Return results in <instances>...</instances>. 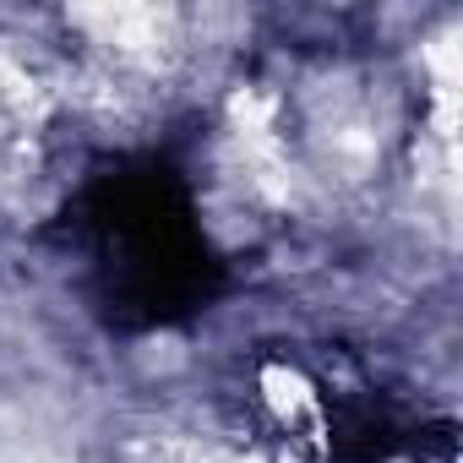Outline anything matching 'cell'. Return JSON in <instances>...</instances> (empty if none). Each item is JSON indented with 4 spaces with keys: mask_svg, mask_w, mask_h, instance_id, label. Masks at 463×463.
Here are the masks:
<instances>
[{
    "mask_svg": "<svg viewBox=\"0 0 463 463\" xmlns=\"http://www.w3.org/2000/svg\"><path fill=\"white\" fill-rule=\"evenodd\" d=\"M88 213L104 246L109 306L120 322H175L213 295L218 268L191 223L180 180L164 164L142 158L109 169L93 185Z\"/></svg>",
    "mask_w": 463,
    "mask_h": 463,
    "instance_id": "6da1fadb",
    "label": "cell"
}]
</instances>
